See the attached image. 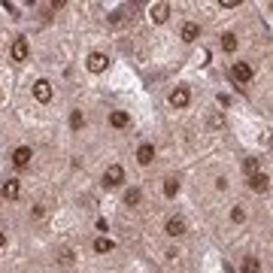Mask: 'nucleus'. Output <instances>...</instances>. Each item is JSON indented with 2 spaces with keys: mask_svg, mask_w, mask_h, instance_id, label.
Masks as SVG:
<instances>
[{
  "mask_svg": "<svg viewBox=\"0 0 273 273\" xmlns=\"http://www.w3.org/2000/svg\"><path fill=\"white\" fill-rule=\"evenodd\" d=\"M219 6H222V9H237V6H240V0H222Z\"/></svg>",
  "mask_w": 273,
  "mask_h": 273,
  "instance_id": "obj_26",
  "label": "nucleus"
},
{
  "mask_svg": "<svg viewBox=\"0 0 273 273\" xmlns=\"http://www.w3.org/2000/svg\"><path fill=\"white\" fill-rule=\"evenodd\" d=\"M243 173H246V176H255V173H258V158H246V161H243Z\"/></svg>",
  "mask_w": 273,
  "mask_h": 273,
  "instance_id": "obj_21",
  "label": "nucleus"
},
{
  "mask_svg": "<svg viewBox=\"0 0 273 273\" xmlns=\"http://www.w3.org/2000/svg\"><path fill=\"white\" fill-rule=\"evenodd\" d=\"M21 194V185H18V179H6L3 185H0V198H6V201H15Z\"/></svg>",
  "mask_w": 273,
  "mask_h": 273,
  "instance_id": "obj_12",
  "label": "nucleus"
},
{
  "mask_svg": "<svg viewBox=\"0 0 273 273\" xmlns=\"http://www.w3.org/2000/svg\"><path fill=\"white\" fill-rule=\"evenodd\" d=\"M109 125L122 131V128H128V125H131V119H128V112H125V109H112V112H109Z\"/></svg>",
  "mask_w": 273,
  "mask_h": 273,
  "instance_id": "obj_14",
  "label": "nucleus"
},
{
  "mask_svg": "<svg viewBox=\"0 0 273 273\" xmlns=\"http://www.w3.org/2000/svg\"><path fill=\"white\" fill-rule=\"evenodd\" d=\"M179 194V179L176 176H167L164 179V198H176Z\"/></svg>",
  "mask_w": 273,
  "mask_h": 273,
  "instance_id": "obj_16",
  "label": "nucleus"
},
{
  "mask_svg": "<svg viewBox=\"0 0 273 273\" xmlns=\"http://www.w3.org/2000/svg\"><path fill=\"white\" fill-rule=\"evenodd\" d=\"M94 252H97V255H103V252H112V240H106V237H97V240H94Z\"/></svg>",
  "mask_w": 273,
  "mask_h": 273,
  "instance_id": "obj_19",
  "label": "nucleus"
},
{
  "mask_svg": "<svg viewBox=\"0 0 273 273\" xmlns=\"http://www.w3.org/2000/svg\"><path fill=\"white\" fill-rule=\"evenodd\" d=\"M140 201H143V191H140V188H128V191H125V204H128V207H137Z\"/></svg>",
  "mask_w": 273,
  "mask_h": 273,
  "instance_id": "obj_18",
  "label": "nucleus"
},
{
  "mask_svg": "<svg viewBox=\"0 0 273 273\" xmlns=\"http://www.w3.org/2000/svg\"><path fill=\"white\" fill-rule=\"evenodd\" d=\"M30 158H33V152H30V146H18V149L12 152V164H15L18 170H24V167L30 164Z\"/></svg>",
  "mask_w": 273,
  "mask_h": 273,
  "instance_id": "obj_7",
  "label": "nucleus"
},
{
  "mask_svg": "<svg viewBox=\"0 0 273 273\" xmlns=\"http://www.w3.org/2000/svg\"><path fill=\"white\" fill-rule=\"evenodd\" d=\"M9 55H12V61H27V55H30L27 40H24V36H15L12 46H9Z\"/></svg>",
  "mask_w": 273,
  "mask_h": 273,
  "instance_id": "obj_4",
  "label": "nucleus"
},
{
  "mask_svg": "<svg viewBox=\"0 0 273 273\" xmlns=\"http://www.w3.org/2000/svg\"><path fill=\"white\" fill-rule=\"evenodd\" d=\"M231 222H234V225H243V222H246V210H243V207H234V210H231Z\"/></svg>",
  "mask_w": 273,
  "mask_h": 273,
  "instance_id": "obj_22",
  "label": "nucleus"
},
{
  "mask_svg": "<svg viewBox=\"0 0 273 273\" xmlns=\"http://www.w3.org/2000/svg\"><path fill=\"white\" fill-rule=\"evenodd\" d=\"M58 261H61L64 267H67V264H73V249H61V252H58Z\"/></svg>",
  "mask_w": 273,
  "mask_h": 273,
  "instance_id": "obj_23",
  "label": "nucleus"
},
{
  "mask_svg": "<svg viewBox=\"0 0 273 273\" xmlns=\"http://www.w3.org/2000/svg\"><path fill=\"white\" fill-rule=\"evenodd\" d=\"M249 188H252V191H258V194H264V191L270 188V176L258 170L255 176H249Z\"/></svg>",
  "mask_w": 273,
  "mask_h": 273,
  "instance_id": "obj_10",
  "label": "nucleus"
},
{
  "mask_svg": "<svg viewBox=\"0 0 273 273\" xmlns=\"http://www.w3.org/2000/svg\"><path fill=\"white\" fill-rule=\"evenodd\" d=\"M85 67H88L91 73H103V70L109 67V58H106L103 52H91V55H88V61H85Z\"/></svg>",
  "mask_w": 273,
  "mask_h": 273,
  "instance_id": "obj_5",
  "label": "nucleus"
},
{
  "mask_svg": "<svg viewBox=\"0 0 273 273\" xmlns=\"http://www.w3.org/2000/svg\"><path fill=\"white\" fill-rule=\"evenodd\" d=\"M222 52H237V36L234 33H222Z\"/></svg>",
  "mask_w": 273,
  "mask_h": 273,
  "instance_id": "obj_17",
  "label": "nucleus"
},
{
  "mask_svg": "<svg viewBox=\"0 0 273 273\" xmlns=\"http://www.w3.org/2000/svg\"><path fill=\"white\" fill-rule=\"evenodd\" d=\"M149 15H152V21H155V24H164V21L170 18V3H155Z\"/></svg>",
  "mask_w": 273,
  "mask_h": 273,
  "instance_id": "obj_13",
  "label": "nucleus"
},
{
  "mask_svg": "<svg viewBox=\"0 0 273 273\" xmlns=\"http://www.w3.org/2000/svg\"><path fill=\"white\" fill-rule=\"evenodd\" d=\"M3 246H6V234L0 231V249H3Z\"/></svg>",
  "mask_w": 273,
  "mask_h": 273,
  "instance_id": "obj_27",
  "label": "nucleus"
},
{
  "mask_svg": "<svg viewBox=\"0 0 273 273\" xmlns=\"http://www.w3.org/2000/svg\"><path fill=\"white\" fill-rule=\"evenodd\" d=\"M30 216H33V219H43V216H46V204H36V207L30 210Z\"/></svg>",
  "mask_w": 273,
  "mask_h": 273,
  "instance_id": "obj_24",
  "label": "nucleus"
},
{
  "mask_svg": "<svg viewBox=\"0 0 273 273\" xmlns=\"http://www.w3.org/2000/svg\"><path fill=\"white\" fill-rule=\"evenodd\" d=\"M152 161H155V146H152V143H140V146H137V164L146 167V164H152Z\"/></svg>",
  "mask_w": 273,
  "mask_h": 273,
  "instance_id": "obj_9",
  "label": "nucleus"
},
{
  "mask_svg": "<svg viewBox=\"0 0 273 273\" xmlns=\"http://www.w3.org/2000/svg\"><path fill=\"white\" fill-rule=\"evenodd\" d=\"M252 67H249V61H237L234 67H231V79L237 82V85H249L252 82Z\"/></svg>",
  "mask_w": 273,
  "mask_h": 273,
  "instance_id": "obj_1",
  "label": "nucleus"
},
{
  "mask_svg": "<svg viewBox=\"0 0 273 273\" xmlns=\"http://www.w3.org/2000/svg\"><path fill=\"white\" fill-rule=\"evenodd\" d=\"M258 270H261V261L255 255H246L243 264H240V273H258Z\"/></svg>",
  "mask_w": 273,
  "mask_h": 273,
  "instance_id": "obj_15",
  "label": "nucleus"
},
{
  "mask_svg": "<svg viewBox=\"0 0 273 273\" xmlns=\"http://www.w3.org/2000/svg\"><path fill=\"white\" fill-rule=\"evenodd\" d=\"M122 18H125V9H115V12L109 15V21H112V24H122Z\"/></svg>",
  "mask_w": 273,
  "mask_h": 273,
  "instance_id": "obj_25",
  "label": "nucleus"
},
{
  "mask_svg": "<svg viewBox=\"0 0 273 273\" xmlns=\"http://www.w3.org/2000/svg\"><path fill=\"white\" fill-rule=\"evenodd\" d=\"M82 125H85V115H82V109H73V112H70V128H73V131H79Z\"/></svg>",
  "mask_w": 273,
  "mask_h": 273,
  "instance_id": "obj_20",
  "label": "nucleus"
},
{
  "mask_svg": "<svg viewBox=\"0 0 273 273\" xmlns=\"http://www.w3.org/2000/svg\"><path fill=\"white\" fill-rule=\"evenodd\" d=\"M164 231H167V237H182V234L188 231V225H185V219H179V216H173V219H167V225H164Z\"/></svg>",
  "mask_w": 273,
  "mask_h": 273,
  "instance_id": "obj_8",
  "label": "nucleus"
},
{
  "mask_svg": "<svg viewBox=\"0 0 273 273\" xmlns=\"http://www.w3.org/2000/svg\"><path fill=\"white\" fill-rule=\"evenodd\" d=\"M33 97H36L40 103H49V100H52V82H49V79H36V82H33Z\"/></svg>",
  "mask_w": 273,
  "mask_h": 273,
  "instance_id": "obj_6",
  "label": "nucleus"
},
{
  "mask_svg": "<svg viewBox=\"0 0 273 273\" xmlns=\"http://www.w3.org/2000/svg\"><path fill=\"white\" fill-rule=\"evenodd\" d=\"M125 182V167L122 164H109L106 170H103V185L106 188H115V185H122Z\"/></svg>",
  "mask_w": 273,
  "mask_h": 273,
  "instance_id": "obj_3",
  "label": "nucleus"
},
{
  "mask_svg": "<svg viewBox=\"0 0 273 273\" xmlns=\"http://www.w3.org/2000/svg\"><path fill=\"white\" fill-rule=\"evenodd\" d=\"M191 103V91H188V85H176L173 91H170V106L173 109H185Z\"/></svg>",
  "mask_w": 273,
  "mask_h": 273,
  "instance_id": "obj_2",
  "label": "nucleus"
},
{
  "mask_svg": "<svg viewBox=\"0 0 273 273\" xmlns=\"http://www.w3.org/2000/svg\"><path fill=\"white\" fill-rule=\"evenodd\" d=\"M179 36H182V43H194V40L201 36V24H198V21H185L182 30H179Z\"/></svg>",
  "mask_w": 273,
  "mask_h": 273,
  "instance_id": "obj_11",
  "label": "nucleus"
}]
</instances>
